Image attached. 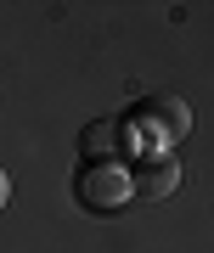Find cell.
<instances>
[{
	"mask_svg": "<svg viewBox=\"0 0 214 253\" xmlns=\"http://www.w3.org/2000/svg\"><path fill=\"white\" fill-rule=\"evenodd\" d=\"M6 197H11V180H6V169H0V208H6Z\"/></svg>",
	"mask_w": 214,
	"mask_h": 253,
	"instance_id": "5",
	"label": "cell"
},
{
	"mask_svg": "<svg viewBox=\"0 0 214 253\" xmlns=\"http://www.w3.org/2000/svg\"><path fill=\"white\" fill-rule=\"evenodd\" d=\"M124 180H130V197L163 203L169 191H180V163H175V152H141Z\"/></svg>",
	"mask_w": 214,
	"mask_h": 253,
	"instance_id": "1",
	"label": "cell"
},
{
	"mask_svg": "<svg viewBox=\"0 0 214 253\" xmlns=\"http://www.w3.org/2000/svg\"><path fill=\"white\" fill-rule=\"evenodd\" d=\"M141 124L152 129V141H158V152H163V146H175L180 135H186L192 113L180 107V101H169V96H158V101H147V107H141Z\"/></svg>",
	"mask_w": 214,
	"mask_h": 253,
	"instance_id": "3",
	"label": "cell"
},
{
	"mask_svg": "<svg viewBox=\"0 0 214 253\" xmlns=\"http://www.w3.org/2000/svg\"><path fill=\"white\" fill-rule=\"evenodd\" d=\"M118 129H124V124H118V118H96V124H90L85 135H79V146H85V158H96V163H102L107 152H113Z\"/></svg>",
	"mask_w": 214,
	"mask_h": 253,
	"instance_id": "4",
	"label": "cell"
},
{
	"mask_svg": "<svg viewBox=\"0 0 214 253\" xmlns=\"http://www.w3.org/2000/svg\"><path fill=\"white\" fill-rule=\"evenodd\" d=\"M79 203L85 208H102V214H113V208L130 203V180L118 169H107V163H96V169L79 174Z\"/></svg>",
	"mask_w": 214,
	"mask_h": 253,
	"instance_id": "2",
	"label": "cell"
}]
</instances>
